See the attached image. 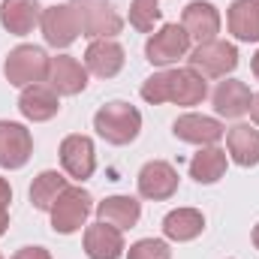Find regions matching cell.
I'll list each match as a JSON object with an SVG mask.
<instances>
[{"instance_id":"obj_1","label":"cell","mask_w":259,"mask_h":259,"mask_svg":"<svg viewBox=\"0 0 259 259\" xmlns=\"http://www.w3.org/2000/svg\"><path fill=\"white\" fill-rule=\"evenodd\" d=\"M142 100L151 103V106H160V103H175V106H199L205 97H208V81L190 69H163V72H154L142 81Z\"/></svg>"},{"instance_id":"obj_2","label":"cell","mask_w":259,"mask_h":259,"mask_svg":"<svg viewBox=\"0 0 259 259\" xmlns=\"http://www.w3.org/2000/svg\"><path fill=\"white\" fill-rule=\"evenodd\" d=\"M94 130L109 145H118V148L121 145H130L142 133V112L136 106L124 103V100H112V103H106L94 115Z\"/></svg>"},{"instance_id":"obj_3","label":"cell","mask_w":259,"mask_h":259,"mask_svg":"<svg viewBox=\"0 0 259 259\" xmlns=\"http://www.w3.org/2000/svg\"><path fill=\"white\" fill-rule=\"evenodd\" d=\"M49 55L39 46H15L6 61H3V75L12 88H30L49 78Z\"/></svg>"},{"instance_id":"obj_4","label":"cell","mask_w":259,"mask_h":259,"mask_svg":"<svg viewBox=\"0 0 259 259\" xmlns=\"http://www.w3.org/2000/svg\"><path fill=\"white\" fill-rule=\"evenodd\" d=\"M78 15L81 36L88 39H115L124 27V18L115 12L112 0H69Z\"/></svg>"},{"instance_id":"obj_5","label":"cell","mask_w":259,"mask_h":259,"mask_svg":"<svg viewBox=\"0 0 259 259\" xmlns=\"http://www.w3.org/2000/svg\"><path fill=\"white\" fill-rule=\"evenodd\" d=\"M91 211H94V196L84 187H66L49 211L52 214V229L61 232V235H72L84 226Z\"/></svg>"},{"instance_id":"obj_6","label":"cell","mask_w":259,"mask_h":259,"mask_svg":"<svg viewBox=\"0 0 259 259\" xmlns=\"http://www.w3.org/2000/svg\"><path fill=\"white\" fill-rule=\"evenodd\" d=\"M187 61L190 69H196L202 78H226L238 66V49L226 39H211V42H199Z\"/></svg>"},{"instance_id":"obj_7","label":"cell","mask_w":259,"mask_h":259,"mask_svg":"<svg viewBox=\"0 0 259 259\" xmlns=\"http://www.w3.org/2000/svg\"><path fill=\"white\" fill-rule=\"evenodd\" d=\"M190 55V36L181 24H163L145 42V61L151 66H172Z\"/></svg>"},{"instance_id":"obj_8","label":"cell","mask_w":259,"mask_h":259,"mask_svg":"<svg viewBox=\"0 0 259 259\" xmlns=\"http://www.w3.org/2000/svg\"><path fill=\"white\" fill-rule=\"evenodd\" d=\"M39 30H42V36H46V42L52 49H69L78 39L81 24H78V15H75V9L69 3H55V6L42 9Z\"/></svg>"},{"instance_id":"obj_9","label":"cell","mask_w":259,"mask_h":259,"mask_svg":"<svg viewBox=\"0 0 259 259\" xmlns=\"http://www.w3.org/2000/svg\"><path fill=\"white\" fill-rule=\"evenodd\" d=\"M139 196L142 199H151V202H166L178 193V169L166 160H151L142 166L139 178Z\"/></svg>"},{"instance_id":"obj_10","label":"cell","mask_w":259,"mask_h":259,"mask_svg":"<svg viewBox=\"0 0 259 259\" xmlns=\"http://www.w3.org/2000/svg\"><path fill=\"white\" fill-rule=\"evenodd\" d=\"M61 166L75 181H88L97 172V148H94L91 136H81V133L66 136L61 142Z\"/></svg>"},{"instance_id":"obj_11","label":"cell","mask_w":259,"mask_h":259,"mask_svg":"<svg viewBox=\"0 0 259 259\" xmlns=\"http://www.w3.org/2000/svg\"><path fill=\"white\" fill-rule=\"evenodd\" d=\"M33 157V136L24 124L0 121V169H21Z\"/></svg>"},{"instance_id":"obj_12","label":"cell","mask_w":259,"mask_h":259,"mask_svg":"<svg viewBox=\"0 0 259 259\" xmlns=\"http://www.w3.org/2000/svg\"><path fill=\"white\" fill-rule=\"evenodd\" d=\"M220 24H223L220 9L214 3H208V0H190L184 6V12H181V27L187 30L190 39H196V46L217 39Z\"/></svg>"},{"instance_id":"obj_13","label":"cell","mask_w":259,"mask_h":259,"mask_svg":"<svg viewBox=\"0 0 259 259\" xmlns=\"http://www.w3.org/2000/svg\"><path fill=\"white\" fill-rule=\"evenodd\" d=\"M46 84L58 97H75L88 88V69L78 64L72 55H55L49 61V78Z\"/></svg>"},{"instance_id":"obj_14","label":"cell","mask_w":259,"mask_h":259,"mask_svg":"<svg viewBox=\"0 0 259 259\" xmlns=\"http://www.w3.org/2000/svg\"><path fill=\"white\" fill-rule=\"evenodd\" d=\"M172 133H175V139H181V142H187V145L205 148V145H217V142L226 136V127H223L217 118L187 112V115H181V118L172 124Z\"/></svg>"},{"instance_id":"obj_15","label":"cell","mask_w":259,"mask_h":259,"mask_svg":"<svg viewBox=\"0 0 259 259\" xmlns=\"http://www.w3.org/2000/svg\"><path fill=\"white\" fill-rule=\"evenodd\" d=\"M124 46L115 39H91L84 49V69L97 78H115L124 69Z\"/></svg>"},{"instance_id":"obj_16","label":"cell","mask_w":259,"mask_h":259,"mask_svg":"<svg viewBox=\"0 0 259 259\" xmlns=\"http://www.w3.org/2000/svg\"><path fill=\"white\" fill-rule=\"evenodd\" d=\"M84 253L88 259H121L127 253L124 232L112 223L97 220L94 226L84 229Z\"/></svg>"},{"instance_id":"obj_17","label":"cell","mask_w":259,"mask_h":259,"mask_svg":"<svg viewBox=\"0 0 259 259\" xmlns=\"http://www.w3.org/2000/svg\"><path fill=\"white\" fill-rule=\"evenodd\" d=\"M18 112H21L27 121H33V124L52 121V118L61 112V97H58L46 81L30 84V88H24L21 97H18Z\"/></svg>"},{"instance_id":"obj_18","label":"cell","mask_w":259,"mask_h":259,"mask_svg":"<svg viewBox=\"0 0 259 259\" xmlns=\"http://www.w3.org/2000/svg\"><path fill=\"white\" fill-rule=\"evenodd\" d=\"M42 6L39 0H3L0 3V24L12 36H27L33 27H39Z\"/></svg>"},{"instance_id":"obj_19","label":"cell","mask_w":259,"mask_h":259,"mask_svg":"<svg viewBox=\"0 0 259 259\" xmlns=\"http://www.w3.org/2000/svg\"><path fill=\"white\" fill-rule=\"evenodd\" d=\"M211 103H214V112L220 118H241L250 112V103H253V94L244 81L238 78H226L214 88L211 94Z\"/></svg>"},{"instance_id":"obj_20","label":"cell","mask_w":259,"mask_h":259,"mask_svg":"<svg viewBox=\"0 0 259 259\" xmlns=\"http://www.w3.org/2000/svg\"><path fill=\"white\" fill-rule=\"evenodd\" d=\"M226 27L238 42H259V0H232Z\"/></svg>"},{"instance_id":"obj_21","label":"cell","mask_w":259,"mask_h":259,"mask_svg":"<svg viewBox=\"0 0 259 259\" xmlns=\"http://www.w3.org/2000/svg\"><path fill=\"white\" fill-rule=\"evenodd\" d=\"M205 232V214L199 208H175L163 217V235L169 241H193Z\"/></svg>"},{"instance_id":"obj_22","label":"cell","mask_w":259,"mask_h":259,"mask_svg":"<svg viewBox=\"0 0 259 259\" xmlns=\"http://www.w3.org/2000/svg\"><path fill=\"white\" fill-rule=\"evenodd\" d=\"M226 166H229L226 151L217 145H205L190 157V178L196 184H217L226 175Z\"/></svg>"},{"instance_id":"obj_23","label":"cell","mask_w":259,"mask_h":259,"mask_svg":"<svg viewBox=\"0 0 259 259\" xmlns=\"http://www.w3.org/2000/svg\"><path fill=\"white\" fill-rule=\"evenodd\" d=\"M226 148H229V157L250 169L259 166V130L250 124H235V127L226 130Z\"/></svg>"},{"instance_id":"obj_24","label":"cell","mask_w":259,"mask_h":259,"mask_svg":"<svg viewBox=\"0 0 259 259\" xmlns=\"http://www.w3.org/2000/svg\"><path fill=\"white\" fill-rule=\"evenodd\" d=\"M97 217H100L103 223H112V226H118V229L124 232V229H133V226L139 223V217H142V202L133 199V196H109V199H103V202L97 205Z\"/></svg>"},{"instance_id":"obj_25","label":"cell","mask_w":259,"mask_h":259,"mask_svg":"<svg viewBox=\"0 0 259 259\" xmlns=\"http://www.w3.org/2000/svg\"><path fill=\"white\" fill-rule=\"evenodd\" d=\"M66 187V178L58 172V169H46V172H39L36 178H33V184H30V205L36 208V211H52V205L58 202V196L64 193Z\"/></svg>"},{"instance_id":"obj_26","label":"cell","mask_w":259,"mask_h":259,"mask_svg":"<svg viewBox=\"0 0 259 259\" xmlns=\"http://www.w3.org/2000/svg\"><path fill=\"white\" fill-rule=\"evenodd\" d=\"M163 18V9L157 0H130V24L139 33H151Z\"/></svg>"},{"instance_id":"obj_27","label":"cell","mask_w":259,"mask_h":259,"mask_svg":"<svg viewBox=\"0 0 259 259\" xmlns=\"http://www.w3.org/2000/svg\"><path fill=\"white\" fill-rule=\"evenodd\" d=\"M127 259H172V250L163 238H142L130 244Z\"/></svg>"},{"instance_id":"obj_28","label":"cell","mask_w":259,"mask_h":259,"mask_svg":"<svg viewBox=\"0 0 259 259\" xmlns=\"http://www.w3.org/2000/svg\"><path fill=\"white\" fill-rule=\"evenodd\" d=\"M9 202H12V187L6 178H0V238L9 229Z\"/></svg>"},{"instance_id":"obj_29","label":"cell","mask_w":259,"mask_h":259,"mask_svg":"<svg viewBox=\"0 0 259 259\" xmlns=\"http://www.w3.org/2000/svg\"><path fill=\"white\" fill-rule=\"evenodd\" d=\"M12 259H52V253L46 250V247H21V250H15V256Z\"/></svg>"},{"instance_id":"obj_30","label":"cell","mask_w":259,"mask_h":259,"mask_svg":"<svg viewBox=\"0 0 259 259\" xmlns=\"http://www.w3.org/2000/svg\"><path fill=\"white\" fill-rule=\"evenodd\" d=\"M250 118H253V124L259 127V94H253V103H250Z\"/></svg>"},{"instance_id":"obj_31","label":"cell","mask_w":259,"mask_h":259,"mask_svg":"<svg viewBox=\"0 0 259 259\" xmlns=\"http://www.w3.org/2000/svg\"><path fill=\"white\" fill-rule=\"evenodd\" d=\"M250 69H253V75L259 78V52L253 55V61H250Z\"/></svg>"},{"instance_id":"obj_32","label":"cell","mask_w":259,"mask_h":259,"mask_svg":"<svg viewBox=\"0 0 259 259\" xmlns=\"http://www.w3.org/2000/svg\"><path fill=\"white\" fill-rule=\"evenodd\" d=\"M250 238H253V247H256V250H259V223H256V226H253V235H250Z\"/></svg>"},{"instance_id":"obj_33","label":"cell","mask_w":259,"mask_h":259,"mask_svg":"<svg viewBox=\"0 0 259 259\" xmlns=\"http://www.w3.org/2000/svg\"><path fill=\"white\" fill-rule=\"evenodd\" d=\"M0 259H3V253H0Z\"/></svg>"}]
</instances>
